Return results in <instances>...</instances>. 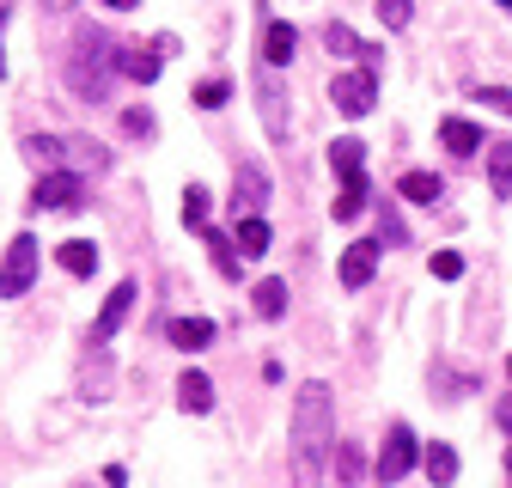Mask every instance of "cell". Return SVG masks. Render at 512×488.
Returning a JSON list of instances; mask_svg holds the SVG:
<instances>
[{
  "label": "cell",
  "instance_id": "obj_1",
  "mask_svg": "<svg viewBox=\"0 0 512 488\" xmlns=\"http://www.w3.org/2000/svg\"><path fill=\"white\" fill-rule=\"evenodd\" d=\"M330 452H336V397L324 379H311L299 385V403H293V488L324 482Z\"/></svg>",
  "mask_w": 512,
  "mask_h": 488
},
{
  "label": "cell",
  "instance_id": "obj_2",
  "mask_svg": "<svg viewBox=\"0 0 512 488\" xmlns=\"http://www.w3.org/2000/svg\"><path fill=\"white\" fill-rule=\"evenodd\" d=\"M116 74H122V61H110V37H104V31H86L80 49H74V61H68V86H74V98L104 104V92H110Z\"/></svg>",
  "mask_w": 512,
  "mask_h": 488
},
{
  "label": "cell",
  "instance_id": "obj_3",
  "mask_svg": "<svg viewBox=\"0 0 512 488\" xmlns=\"http://www.w3.org/2000/svg\"><path fill=\"white\" fill-rule=\"evenodd\" d=\"M31 208H49V214H80V208H86V177H80V171H49V177H37Z\"/></svg>",
  "mask_w": 512,
  "mask_h": 488
},
{
  "label": "cell",
  "instance_id": "obj_4",
  "mask_svg": "<svg viewBox=\"0 0 512 488\" xmlns=\"http://www.w3.org/2000/svg\"><path fill=\"white\" fill-rule=\"evenodd\" d=\"M330 104H336L342 116H366V110L378 104V68H372V61H360L354 74H336V80H330Z\"/></svg>",
  "mask_w": 512,
  "mask_h": 488
},
{
  "label": "cell",
  "instance_id": "obj_5",
  "mask_svg": "<svg viewBox=\"0 0 512 488\" xmlns=\"http://www.w3.org/2000/svg\"><path fill=\"white\" fill-rule=\"evenodd\" d=\"M31 281H37V238L19 232V238L7 244V257H0V299H19Z\"/></svg>",
  "mask_w": 512,
  "mask_h": 488
},
{
  "label": "cell",
  "instance_id": "obj_6",
  "mask_svg": "<svg viewBox=\"0 0 512 488\" xmlns=\"http://www.w3.org/2000/svg\"><path fill=\"white\" fill-rule=\"evenodd\" d=\"M269 208V177H263V165H238L232 171V220H256Z\"/></svg>",
  "mask_w": 512,
  "mask_h": 488
},
{
  "label": "cell",
  "instance_id": "obj_7",
  "mask_svg": "<svg viewBox=\"0 0 512 488\" xmlns=\"http://www.w3.org/2000/svg\"><path fill=\"white\" fill-rule=\"evenodd\" d=\"M415 434H409V421H391V434H384V452H378V482H397L415 470Z\"/></svg>",
  "mask_w": 512,
  "mask_h": 488
},
{
  "label": "cell",
  "instance_id": "obj_8",
  "mask_svg": "<svg viewBox=\"0 0 512 488\" xmlns=\"http://www.w3.org/2000/svg\"><path fill=\"white\" fill-rule=\"evenodd\" d=\"M256 104H263V129H269V141H287V86H281L275 68L256 74Z\"/></svg>",
  "mask_w": 512,
  "mask_h": 488
},
{
  "label": "cell",
  "instance_id": "obj_9",
  "mask_svg": "<svg viewBox=\"0 0 512 488\" xmlns=\"http://www.w3.org/2000/svg\"><path fill=\"white\" fill-rule=\"evenodd\" d=\"M135 299H141V287H135V281H116V287H110L104 312H98V324H92V342H98V348H104V342H110V336L128 324V312H135Z\"/></svg>",
  "mask_w": 512,
  "mask_h": 488
},
{
  "label": "cell",
  "instance_id": "obj_10",
  "mask_svg": "<svg viewBox=\"0 0 512 488\" xmlns=\"http://www.w3.org/2000/svg\"><path fill=\"white\" fill-rule=\"evenodd\" d=\"M177 409H183V415H208V409H214V379L196 373V366H183V379H177Z\"/></svg>",
  "mask_w": 512,
  "mask_h": 488
},
{
  "label": "cell",
  "instance_id": "obj_11",
  "mask_svg": "<svg viewBox=\"0 0 512 488\" xmlns=\"http://www.w3.org/2000/svg\"><path fill=\"white\" fill-rule=\"evenodd\" d=\"M372 269H378V238H360L342 251V287H366Z\"/></svg>",
  "mask_w": 512,
  "mask_h": 488
},
{
  "label": "cell",
  "instance_id": "obj_12",
  "mask_svg": "<svg viewBox=\"0 0 512 488\" xmlns=\"http://www.w3.org/2000/svg\"><path fill=\"white\" fill-rule=\"evenodd\" d=\"M293 49H299V31H293L287 19H269V25H263V68H287Z\"/></svg>",
  "mask_w": 512,
  "mask_h": 488
},
{
  "label": "cell",
  "instance_id": "obj_13",
  "mask_svg": "<svg viewBox=\"0 0 512 488\" xmlns=\"http://www.w3.org/2000/svg\"><path fill=\"white\" fill-rule=\"evenodd\" d=\"M439 141H445V153H458V159L482 153V129H476V122H464V116H445L439 122Z\"/></svg>",
  "mask_w": 512,
  "mask_h": 488
},
{
  "label": "cell",
  "instance_id": "obj_14",
  "mask_svg": "<svg viewBox=\"0 0 512 488\" xmlns=\"http://www.w3.org/2000/svg\"><path fill=\"white\" fill-rule=\"evenodd\" d=\"M250 305H256V318H269V324L287 318V281L281 275H263V281L250 287Z\"/></svg>",
  "mask_w": 512,
  "mask_h": 488
},
{
  "label": "cell",
  "instance_id": "obj_15",
  "mask_svg": "<svg viewBox=\"0 0 512 488\" xmlns=\"http://www.w3.org/2000/svg\"><path fill=\"white\" fill-rule=\"evenodd\" d=\"M25 159L49 177V171H68V141H61V135H31L25 141Z\"/></svg>",
  "mask_w": 512,
  "mask_h": 488
},
{
  "label": "cell",
  "instance_id": "obj_16",
  "mask_svg": "<svg viewBox=\"0 0 512 488\" xmlns=\"http://www.w3.org/2000/svg\"><path fill=\"white\" fill-rule=\"evenodd\" d=\"M330 171H336L342 183H360V177H366V147H360L354 135L336 141V147H330Z\"/></svg>",
  "mask_w": 512,
  "mask_h": 488
},
{
  "label": "cell",
  "instance_id": "obj_17",
  "mask_svg": "<svg viewBox=\"0 0 512 488\" xmlns=\"http://www.w3.org/2000/svg\"><path fill=\"white\" fill-rule=\"evenodd\" d=\"M80 391H86L92 403H104V397H110V354H104V348H92V360L80 366Z\"/></svg>",
  "mask_w": 512,
  "mask_h": 488
},
{
  "label": "cell",
  "instance_id": "obj_18",
  "mask_svg": "<svg viewBox=\"0 0 512 488\" xmlns=\"http://www.w3.org/2000/svg\"><path fill=\"white\" fill-rule=\"evenodd\" d=\"M159 68H165V61H159V49H141V43H135V49H122V74H128V80L153 86V80H159Z\"/></svg>",
  "mask_w": 512,
  "mask_h": 488
},
{
  "label": "cell",
  "instance_id": "obj_19",
  "mask_svg": "<svg viewBox=\"0 0 512 488\" xmlns=\"http://www.w3.org/2000/svg\"><path fill=\"white\" fill-rule=\"evenodd\" d=\"M324 49H330V55H354V61H378V49L360 43L348 25H324Z\"/></svg>",
  "mask_w": 512,
  "mask_h": 488
},
{
  "label": "cell",
  "instance_id": "obj_20",
  "mask_svg": "<svg viewBox=\"0 0 512 488\" xmlns=\"http://www.w3.org/2000/svg\"><path fill=\"white\" fill-rule=\"evenodd\" d=\"M165 336H171L177 348H208V342H214V324H208V318H171Z\"/></svg>",
  "mask_w": 512,
  "mask_h": 488
},
{
  "label": "cell",
  "instance_id": "obj_21",
  "mask_svg": "<svg viewBox=\"0 0 512 488\" xmlns=\"http://www.w3.org/2000/svg\"><path fill=\"white\" fill-rule=\"evenodd\" d=\"M55 257H61V269H68V275H92L98 269V244L92 238H68Z\"/></svg>",
  "mask_w": 512,
  "mask_h": 488
},
{
  "label": "cell",
  "instance_id": "obj_22",
  "mask_svg": "<svg viewBox=\"0 0 512 488\" xmlns=\"http://www.w3.org/2000/svg\"><path fill=\"white\" fill-rule=\"evenodd\" d=\"M439 190H445V183H439L433 171H403V177H397V196H403V202H439Z\"/></svg>",
  "mask_w": 512,
  "mask_h": 488
},
{
  "label": "cell",
  "instance_id": "obj_23",
  "mask_svg": "<svg viewBox=\"0 0 512 488\" xmlns=\"http://www.w3.org/2000/svg\"><path fill=\"white\" fill-rule=\"evenodd\" d=\"M232 244H238L244 263L263 257V251H269V220H263V214H256V220H238V238H232Z\"/></svg>",
  "mask_w": 512,
  "mask_h": 488
},
{
  "label": "cell",
  "instance_id": "obj_24",
  "mask_svg": "<svg viewBox=\"0 0 512 488\" xmlns=\"http://www.w3.org/2000/svg\"><path fill=\"white\" fill-rule=\"evenodd\" d=\"M421 464H427L433 488H452V482H458V452H452V446H427V458H421Z\"/></svg>",
  "mask_w": 512,
  "mask_h": 488
},
{
  "label": "cell",
  "instance_id": "obj_25",
  "mask_svg": "<svg viewBox=\"0 0 512 488\" xmlns=\"http://www.w3.org/2000/svg\"><path fill=\"white\" fill-rule=\"evenodd\" d=\"M208 251H214V269H220L226 281H238V269H244V257H238V244H232L226 232H214V226H208Z\"/></svg>",
  "mask_w": 512,
  "mask_h": 488
},
{
  "label": "cell",
  "instance_id": "obj_26",
  "mask_svg": "<svg viewBox=\"0 0 512 488\" xmlns=\"http://www.w3.org/2000/svg\"><path fill=\"white\" fill-rule=\"evenodd\" d=\"M208 190H202V183H189V190H183V226L189 232H208Z\"/></svg>",
  "mask_w": 512,
  "mask_h": 488
},
{
  "label": "cell",
  "instance_id": "obj_27",
  "mask_svg": "<svg viewBox=\"0 0 512 488\" xmlns=\"http://www.w3.org/2000/svg\"><path fill=\"white\" fill-rule=\"evenodd\" d=\"M488 177H494V196H512V147L506 141L488 147Z\"/></svg>",
  "mask_w": 512,
  "mask_h": 488
},
{
  "label": "cell",
  "instance_id": "obj_28",
  "mask_svg": "<svg viewBox=\"0 0 512 488\" xmlns=\"http://www.w3.org/2000/svg\"><path fill=\"white\" fill-rule=\"evenodd\" d=\"M336 476H342V488H354L366 476V452L360 446H336Z\"/></svg>",
  "mask_w": 512,
  "mask_h": 488
},
{
  "label": "cell",
  "instance_id": "obj_29",
  "mask_svg": "<svg viewBox=\"0 0 512 488\" xmlns=\"http://www.w3.org/2000/svg\"><path fill=\"white\" fill-rule=\"evenodd\" d=\"M378 19H384V31H403L415 19V0H378Z\"/></svg>",
  "mask_w": 512,
  "mask_h": 488
},
{
  "label": "cell",
  "instance_id": "obj_30",
  "mask_svg": "<svg viewBox=\"0 0 512 488\" xmlns=\"http://www.w3.org/2000/svg\"><path fill=\"white\" fill-rule=\"evenodd\" d=\"M366 208V177L360 183H342V196H336V220H354Z\"/></svg>",
  "mask_w": 512,
  "mask_h": 488
},
{
  "label": "cell",
  "instance_id": "obj_31",
  "mask_svg": "<svg viewBox=\"0 0 512 488\" xmlns=\"http://www.w3.org/2000/svg\"><path fill=\"white\" fill-rule=\"evenodd\" d=\"M433 275H439V281H458V275H464V257H458V251H433Z\"/></svg>",
  "mask_w": 512,
  "mask_h": 488
},
{
  "label": "cell",
  "instance_id": "obj_32",
  "mask_svg": "<svg viewBox=\"0 0 512 488\" xmlns=\"http://www.w3.org/2000/svg\"><path fill=\"white\" fill-rule=\"evenodd\" d=\"M226 92H232L226 80H202V86H196V104H202V110H214V104H226Z\"/></svg>",
  "mask_w": 512,
  "mask_h": 488
},
{
  "label": "cell",
  "instance_id": "obj_33",
  "mask_svg": "<svg viewBox=\"0 0 512 488\" xmlns=\"http://www.w3.org/2000/svg\"><path fill=\"white\" fill-rule=\"evenodd\" d=\"M476 104H488V110H506V116H512V92H500V86H476Z\"/></svg>",
  "mask_w": 512,
  "mask_h": 488
},
{
  "label": "cell",
  "instance_id": "obj_34",
  "mask_svg": "<svg viewBox=\"0 0 512 488\" xmlns=\"http://www.w3.org/2000/svg\"><path fill=\"white\" fill-rule=\"evenodd\" d=\"M122 129H128V135H153V116H147V110H128Z\"/></svg>",
  "mask_w": 512,
  "mask_h": 488
},
{
  "label": "cell",
  "instance_id": "obj_35",
  "mask_svg": "<svg viewBox=\"0 0 512 488\" xmlns=\"http://www.w3.org/2000/svg\"><path fill=\"white\" fill-rule=\"evenodd\" d=\"M378 238H384V244H403L409 232H403V220H397V214H384V226H378Z\"/></svg>",
  "mask_w": 512,
  "mask_h": 488
},
{
  "label": "cell",
  "instance_id": "obj_36",
  "mask_svg": "<svg viewBox=\"0 0 512 488\" xmlns=\"http://www.w3.org/2000/svg\"><path fill=\"white\" fill-rule=\"evenodd\" d=\"M494 415H500V427H506V434H512V397H506V403H500Z\"/></svg>",
  "mask_w": 512,
  "mask_h": 488
},
{
  "label": "cell",
  "instance_id": "obj_37",
  "mask_svg": "<svg viewBox=\"0 0 512 488\" xmlns=\"http://www.w3.org/2000/svg\"><path fill=\"white\" fill-rule=\"evenodd\" d=\"M104 7H116V13H128V7H141V0H104Z\"/></svg>",
  "mask_w": 512,
  "mask_h": 488
},
{
  "label": "cell",
  "instance_id": "obj_38",
  "mask_svg": "<svg viewBox=\"0 0 512 488\" xmlns=\"http://www.w3.org/2000/svg\"><path fill=\"white\" fill-rule=\"evenodd\" d=\"M43 7H49V13H68V7H74V0H43Z\"/></svg>",
  "mask_w": 512,
  "mask_h": 488
},
{
  "label": "cell",
  "instance_id": "obj_39",
  "mask_svg": "<svg viewBox=\"0 0 512 488\" xmlns=\"http://www.w3.org/2000/svg\"><path fill=\"white\" fill-rule=\"evenodd\" d=\"M506 476H512V446H506Z\"/></svg>",
  "mask_w": 512,
  "mask_h": 488
},
{
  "label": "cell",
  "instance_id": "obj_40",
  "mask_svg": "<svg viewBox=\"0 0 512 488\" xmlns=\"http://www.w3.org/2000/svg\"><path fill=\"white\" fill-rule=\"evenodd\" d=\"M7 7H13V0H0V19H7Z\"/></svg>",
  "mask_w": 512,
  "mask_h": 488
},
{
  "label": "cell",
  "instance_id": "obj_41",
  "mask_svg": "<svg viewBox=\"0 0 512 488\" xmlns=\"http://www.w3.org/2000/svg\"><path fill=\"white\" fill-rule=\"evenodd\" d=\"M0 74H7V49H0Z\"/></svg>",
  "mask_w": 512,
  "mask_h": 488
},
{
  "label": "cell",
  "instance_id": "obj_42",
  "mask_svg": "<svg viewBox=\"0 0 512 488\" xmlns=\"http://www.w3.org/2000/svg\"><path fill=\"white\" fill-rule=\"evenodd\" d=\"M500 7H506V13H512V0H500Z\"/></svg>",
  "mask_w": 512,
  "mask_h": 488
},
{
  "label": "cell",
  "instance_id": "obj_43",
  "mask_svg": "<svg viewBox=\"0 0 512 488\" xmlns=\"http://www.w3.org/2000/svg\"><path fill=\"white\" fill-rule=\"evenodd\" d=\"M506 373H512V360H506Z\"/></svg>",
  "mask_w": 512,
  "mask_h": 488
}]
</instances>
